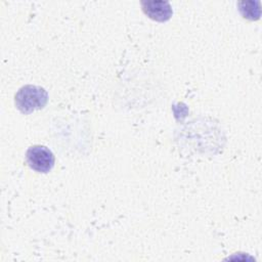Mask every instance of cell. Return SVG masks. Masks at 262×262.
Masks as SVG:
<instances>
[{
    "instance_id": "obj_2",
    "label": "cell",
    "mask_w": 262,
    "mask_h": 262,
    "mask_svg": "<svg viewBox=\"0 0 262 262\" xmlns=\"http://www.w3.org/2000/svg\"><path fill=\"white\" fill-rule=\"evenodd\" d=\"M26 161L31 169L39 173H48L54 166L53 152L44 145H32L26 152Z\"/></svg>"
},
{
    "instance_id": "obj_1",
    "label": "cell",
    "mask_w": 262,
    "mask_h": 262,
    "mask_svg": "<svg viewBox=\"0 0 262 262\" xmlns=\"http://www.w3.org/2000/svg\"><path fill=\"white\" fill-rule=\"evenodd\" d=\"M48 101L47 91L40 86L25 85L18 89L14 96L16 108L25 115L43 108Z\"/></svg>"
},
{
    "instance_id": "obj_4",
    "label": "cell",
    "mask_w": 262,
    "mask_h": 262,
    "mask_svg": "<svg viewBox=\"0 0 262 262\" xmlns=\"http://www.w3.org/2000/svg\"><path fill=\"white\" fill-rule=\"evenodd\" d=\"M238 10L244 18L249 20H257L261 15L259 1H241L237 3Z\"/></svg>"
},
{
    "instance_id": "obj_3",
    "label": "cell",
    "mask_w": 262,
    "mask_h": 262,
    "mask_svg": "<svg viewBox=\"0 0 262 262\" xmlns=\"http://www.w3.org/2000/svg\"><path fill=\"white\" fill-rule=\"evenodd\" d=\"M141 7L143 12L151 19L157 21H167L173 14L172 7L168 1L152 0L141 1Z\"/></svg>"
}]
</instances>
